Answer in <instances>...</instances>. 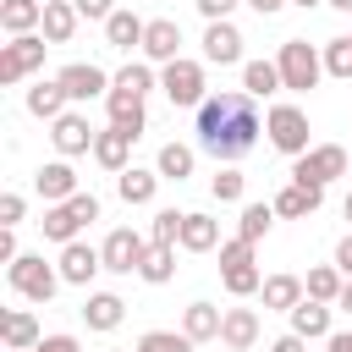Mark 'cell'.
<instances>
[{"label":"cell","instance_id":"1","mask_svg":"<svg viewBox=\"0 0 352 352\" xmlns=\"http://www.w3.org/2000/svg\"><path fill=\"white\" fill-rule=\"evenodd\" d=\"M264 121H258V99L248 88H214L198 104V148L220 165H236L253 143H258Z\"/></svg>","mask_w":352,"mask_h":352},{"label":"cell","instance_id":"2","mask_svg":"<svg viewBox=\"0 0 352 352\" xmlns=\"http://www.w3.org/2000/svg\"><path fill=\"white\" fill-rule=\"evenodd\" d=\"M6 280H11V292L16 297H28V302H50L66 280H60V264H44V253H16L11 264H6Z\"/></svg>","mask_w":352,"mask_h":352},{"label":"cell","instance_id":"3","mask_svg":"<svg viewBox=\"0 0 352 352\" xmlns=\"http://www.w3.org/2000/svg\"><path fill=\"white\" fill-rule=\"evenodd\" d=\"M275 66H280V82H286L292 94H308V88H319V77H324V50H314L308 38H280Z\"/></svg>","mask_w":352,"mask_h":352},{"label":"cell","instance_id":"4","mask_svg":"<svg viewBox=\"0 0 352 352\" xmlns=\"http://www.w3.org/2000/svg\"><path fill=\"white\" fill-rule=\"evenodd\" d=\"M160 88H165V99H170L176 110H198V104L209 99L204 66H198V60H187V55H176L170 66H160Z\"/></svg>","mask_w":352,"mask_h":352},{"label":"cell","instance_id":"5","mask_svg":"<svg viewBox=\"0 0 352 352\" xmlns=\"http://www.w3.org/2000/svg\"><path fill=\"white\" fill-rule=\"evenodd\" d=\"M264 132H270V143H275L286 160H297V154L314 148V143H308V110H302V104H270Z\"/></svg>","mask_w":352,"mask_h":352},{"label":"cell","instance_id":"6","mask_svg":"<svg viewBox=\"0 0 352 352\" xmlns=\"http://www.w3.org/2000/svg\"><path fill=\"white\" fill-rule=\"evenodd\" d=\"M336 176H346V148L341 143H314L308 154L292 160V182L297 187H330Z\"/></svg>","mask_w":352,"mask_h":352},{"label":"cell","instance_id":"7","mask_svg":"<svg viewBox=\"0 0 352 352\" xmlns=\"http://www.w3.org/2000/svg\"><path fill=\"white\" fill-rule=\"evenodd\" d=\"M44 50H50L44 33H16L11 44H0V82L11 88V82H22V77H33V72L44 66Z\"/></svg>","mask_w":352,"mask_h":352},{"label":"cell","instance_id":"8","mask_svg":"<svg viewBox=\"0 0 352 352\" xmlns=\"http://www.w3.org/2000/svg\"><path fill=\"white\" fill-rule=\"evenodd\" d=\"M55 77H60V88H66V99H72V104L104 99V94L116 88V77H104V66H94V60H72V66H60Z\"/></svg>","mask_w":352,"mask_h":352},{"label":"cell","instance_id":"9","mask_svg":"<svg viewBox=\"0 0 352 352\" xmlns=\"http://www.w3.org/2000/svg\"><path fill=\"white\" fill-rule=\"evenodd\" d=\"M99 253H104V270H110V275H138V264H143V253H148V236L132 231V226H116Z\"/></svg>","mask_w":352,"mask_h":352},{"label":"cell","instance_id":"10","mask_svg":"<svg viewBox=\"0 0 352 352\" xmlns=\"http://www.w3.org/2000/svg\"><path fill=\"white\" fill-rule=\"evenodd\" d=\"M94 126H88V116L82 110H66V116H55L50 121V143H55V154L60 160H77V154H94Z\"/></svg>","mask_w":352,"mask_h":352},{"label":"cell","instance_id":"11","mask_svg":"<svg viewBox=\"0 0 352 352\" xmlns=\"http://www.w3.org/2000/svg\"><path fill=\"white\" fill-rule=\"evenodd\" d=\"M176 55H182V22H170V16H148V28H143V60L170 66Z\"/></svg>","mask_w":352,"mask_h":352},{"label":"cell","instance_id":"12","mask_svg":"<svg viewBox=\"0 0 352 352\" xmlns=\"http://www.w3.org/2000/svg\"><path fill=\"white\" fill-rule=\"evenodd\" d=\"M204 60L209 66H236L242 60V33H236L231 16L226 22H204Z\"/></svg>","mask_w":352,"mask_h":352},{"label":"cell","instance_id":"13","mask_svg":"<svg viewBox=\"0 0 352 352\" xmlns=\"http://www.w3.org/2000/svg\"><path fill=\"white\" fill-rule=\"evenodd\" d=\"M33 192H38L44 204H66L72 192H82L72 160H50V165H38V170H33Z\"/></svg>","mask_w":352,"mask_h":352},{"label":"cell","instance_id":"14","mask_svg":"<svg viewBox=\"0 0 352 352\" xmlns=\"http://www.w3.org/2000/svg\"><path fill=\"white\" fill-rule=\"evenodd\" d=\"M99 270H104V253H99V248H88L82 236L60 248V280H66V286H88Z\"/></svg>","mask_w":352,"mask_h":352},{"label":"cell","instance_id":"15","mask_svg":"<svg viewBox=\"0 0 352 352\" xmlns=\"http://www.w3.org/2000/svg\"><path fill=\"white\" fill-rule=\"evenodd\" d=\"M104 110H110V126H121V132H132V138H143V132H148V110H143V99H138V94L110 88V94H104Z\"/></svg>","mask_w":352,"mask_h":352},{"label":"cell","instance_id":"16","mask_svg":"<svg viewBox=\"0 0 352 352\" xmlns=\"http://www.w3.org/2000/svg\"><path fill=\"white\" fill-rule=\"evenodd\" d=\"M132 143H138L132 132H121V126H104V132L94 138V160H99L110 176H121V170L132 165Z\"/></svg>","mask_w":352,"mask_h":352},{"label":"cell","instance_id":"17","mask_svg":"<svg viewBox=\"0 0 352 352\" xmlns=\"http://www.w3.org/2000/svg\"><path fill=\"white\" fill-rule=\"evenodd\" d=\"M302 297H308L302 275H264V286H258V302H264L270 314H292Z\"/></svg>","mask_w":352,"mask_h":352},{"label":"cell","instance_id":"18","mask_svg":"<svg viewBox=\"0 0 352 352\" xmlns=\"http://www.w3.org/2000/svg\"><path fill=\"white\" fill-rule=\"evenodd\" d=\"M220 346H231V352L258 346V308H226V319H220Z\"/></svg>","mask_w":352,"mask_h":352},{"label":"cell","instance_id":"19","mask_svg":"<svg viewBox=\"0 0 352 352\" xmlns=\"http://www.w3.org/2000/svg\"><path fill=\"white\" fill-rule=\"evenodd\" d=\"M160 170H143V165H126L121 176H116V192H121V204H132V209H143V204H154V192H160Z\"/></svg>","mask_w":352,"mask_h":352},{"label":"cell","instance_id":"20","mask_svg":"<svg viewBox=\"0 0 352 352\" xmlns=\"http://www.w3.org/2000/svg\"><path fill=\"white\" fill-rule=\"evenodd\" d=\"M182 253H209V248H220V220L214 214H204V209H187V220H182V242H176Z\"/></svg>","mask_w":352,"mask_h":352},{"label":"cell","instance_id":"21","mask_svg":"<svg viewBox=\"0 0 352 352\" xmlns=\"http://www.w3.org/2000/svg\"><path fill=\"white\" fill-rule=\"evenodd\" d=\"M121 319H126V302H121L116 292H88V302H82V324H88V330L110 336Z\"/></svg>","mask_w":352,"mask_h":352},{"label":"cell","instance_id":"22","mask_svg":"<svg viewBox=\"0 0 352 352\" xmlns=\"http://www.w3.org/2000/svg\"><path fill=\"white\" fill-rule=\"evenodd\" d=\"M330 308H336V302L302 297V302H297V308H292L286 319H292V330H297L302 341H324V336H330Z\"/></svg>","mask_w":352,"mask_h":352},{"label":"cell","instance_id":"23","mask_svg":"<svg viewBox=\"0 0 352 352\" xmlns=\"http://www.w3.org/2000/svg\"><path fill=\"white\" fill-rule=\"evenodd\" d=\"M77 22H82V11H77L72 0H44V22H38V33H44L50 44H72Z\"/></svg>","mask_w":352,"mask_h":352},{"label":"cell","instance_id":"24","mask_svg":"<svg viewBox=\"0 0 352 352\" xmlns=\"http://www.w3.org/2000/svg\"><path fill=\"white\" fill-rule=\"evenodd\" d=\"M143 28H148V22H143L138 11H110V16H104V44L121 50V55H126V50H143Z\"/></svg>","mask_w":352,"mask_h":352},{"label":"cell","instance_id":"25","mask_svg":"<svg viewBox=\"0 0 352 352\" xmlns=\"http://www.w3.org/2000/svg\"><path fill=\"white\" fill-rule=\"evenodd\" d=\"M66 88H60V77H38L33 88H28V116H38V121H55V116H66Z\"/></svg>","mask_w":352,"mask_h":352},{"label":"cell","instance_id":"26","mask_svg":"<svg viewBox=\"0 0 352 352\" xmlns=\"http://www.w3.org/2000/svg\"><path fill=\"white\" fill-rule=\"evenodd\" d=\"M270 204H275V214H286V220H308V214L324 204V187H297V182H286Z\"/></svg>","mask_w":352,"mask_h":352},{"label":"cell","instance_id":"27","mask_svg":"<svg viewBox=\"0 0 352 352\" xmlns=\"http://www.w3.org/2000/svg\"><path fill=\"white\" fill-rule=\"evenodd\" d=\"M0 336H6V346H11V352H33V346L44 341L38 314H28V308H11V314L0 319Z\"/></svg>","mask_w":352,"mask_h":352},{"label":"cell","instance_id":"28","mask_svg":"<svg viewBox=\"0 0 352 352\" xmlns=\"http://www.w3.org/2000/svg\"><path fill=\"white\" fill-rule=\"evenodd\" d=\"M38 226H44V236H50V242H60V248H66V242H77V236H82V226H88V220H82L72 204H50Z\"/></svg>","mask_w":352,"mask_h":352},{"label":"cell","instance_id":"29","mask_svg":"<svg viewBox=\"0 0 352 352\" xmlns=\"http://www.w3.org/2000/svg\"><path fill=\"white\" fill-rule=\"evenodd\" d=\"M220 319H226V308H214V302H187L182 308V330L192 341H220Z\"/></svg>","mask_w":352,"mask_h":352},{"label":"cell","instance_id":"30","mask_svg":"<svg viewBox=\"0 0 352 352\" xmlns=\"http://www.w3.org/2000/svg\"><path fill=\"white\" fill-rule=\"evenodd\" d=\"M44 22V0H0V28L16 38V33H38Z\"/></svg>","mask_w":352,"mask_h":352},{"label":"cell","instance_id":"31","mask_svg":"<svg viewBox=\"0 0 352 352\" xmlns=\"http://www.w3.org/2000/svg\"><path fill=\"white\" fill-rule=\"evenodd\" d=\"M138 275H143L148 286H165V280H176V242H148V253H143Z\"/></svg>","mask_w":352,"mask_h":352},{"label":"cell","instance_id":"32","mask_svg":"<svg viewBox=\"0 0 352 352\" xmlns=\"http://www.w3.org/2000/svg\"><path fill=\"white\" fill-rule=\"evenodd\" d=\"M242 88H248L253 99H270V94H280L286 82H280V66H275V60H242Z\"/></svg>","mask_w":352,"mask_h":352},{"label":"cell","instance_id":"33","mask_svg":"<svg viewBox=\"0 0 352 352\" xmlns=\"http://www.w3.org/2000/svg\"><path fill=\"white\" fill-rule=\"evenodd\" d=\"M192 160H198V154H192L187 143H160V154H154V170H160L165 182H187V176H192Z\"/></svg>","mask_w":352,"mask_h":352},{"label":"cell","instance_id":"34","mask_svg":"<svg viewBox=\"0 0 352 352\" xmlns=\"http://www.w3.org/2000/svg\"><path fill=\"white\" fill-rule=\"evenodd\" d=\"M302 286H308V297L336 302V297H341V286H346V275H341V270H336V258H330V264H314V270L302 275Z\"/></svg>","mask_w":352,"mask_h":352},{"label":"cell","instance_id":"35","mask_svg":"<svg viewBox=\"0 0 352 352\" xmlns=\"http://www.w3.org/2000/svg\"><path fill=\"white\" fill-rule=\"evenodd\" d=\"M270 226H275V204H242V214H236V236L264 242V236H270Z\"/></svg>","mask_w":352,"mask_h":352},{"label":"cell","instance_id":"36","mask_svg":"<svg viewBox=\"0 0 352 352\" xmlns=\"http://www.w3.org/2000/svg\"><path fill=\"white\" fill-rule=\"evenodd\" d=\"M154 82H160V77H154V60H126V66L116 72V88H121V94H138V99H148Z\"/></svg>","mask_w":352,"mask_h":352},{"label":"cell","instance_id":"37","mask_svg":"<svg viewBox=\"0 0 352 352\" xmlns=\"http://www.w3.org/2000/svg\"><path fill=\"white\" fill-rule=\"evenodd\" d=\"M192 346H198V341H192L187 330H143L132 352H192Z\"/></svg>","mask_w":352,"mask_h":352},{"label":"cell","instance_id":"38","mask_svg":"<svg viewBox=\"0 0 352 352\" xmlns=\"http://www.w3.org/2000/svg\"><path fill=\"white\" fill-rule=\"evenodd\" d=\"M220 280H226V292H231V297H258L264 270H258V264H231V270H220Z\"/></svg>","mask_w":352,"mask_h":352},{"label":"cell","instance_id":"39","mask_svg":"<svg viewBox=\"0 0 352 352\" xmlns=\"http://www.w3.org/2000/svg\"><path fill=\"white\" fill-rule=\"evenodd\" d=\"M209 192H214L220 204H242V192H248V176H242L236 165H220V170L209 176Z\"/></svg>","mask_w":352,"mask_h":352},{"label":"cell","instance_id":"40","mask_svg":"<svg viewBox=\"0 0 352 352\" xmlns=\"http://www.w3.org/2000/svg\"><path fill=\"white\" fill-rule=\"evenodd\" d=\"M182 220H187V209H154V220H148V242H182Z\"/></svg>","mask_w":352,"mask_h":352},{"label":"cell","instance_id":"41","mask_svg":"<svg viewBox=\"0 0 352 352\" xmlns=\"http://www.w3.org/2000/svg\"><path fill=\"white\" fill-rule=\"evenodd\" d=\"M324 72L341 77V82H352V38H346V33L324 44Z\"/></svg>","mask_w":352,"mask_h":352},{"label":"cell","instance_id":"42","mask_svg":"<svg viewBox=\"0 0 352 352\" xmlns=\"http://www.w3.org/2000/svg\"><path fill=\"white\" fill-rule=\"evenodd\" d=\"M253 248H258V242H248V236L220 242V270H231V264H258V258H253Z\"/></svg>","mask_w":352,"mask_h":352},{"label":"cell","instance_id":"43","mask_svg":"<svg viewBox=\"0 0 352 352\" xmlns=\"http://www.w3.org/2000/svg\"><path fill=\"white\" fill-rule=\"evenodd\" d=\"M22 214H28V198L22 192H0V226H22Z\"/></svg>","mask_w":352,"mask_h":352},{"label":"cell","instance_id":"44","mask_svg":"<svg viewBox=\"0 0 352 352\" xmlns=\"http://www.w3.org/2000/svg\"><path fill=\"white\" fill-rule=\"evenodd\" d=\"M192 6H198L204 22H226V16H231L236 6H248V0H192Z\"/></svg>","mask_w":352,"mask_h":352},{"label":"cell","instance_id":"45","mask_svg":"<svg viewBox=\"0 0 352 352\" xmlns=\"http://www.w3.org/2000/svg\"><path fill=\"white\" fill-rule=\"evenodd\" d=\"M33 352H82V341H77V336H66V330H55V336H44Z\"/></svg>","mask_w":352,"mask_h":352},{"label":"cell","instance_id":"46","mask_svg":"<svg viewBox=\"0 0 352 352\" xmlns=\"http://www.w3.org/2000/svg\"><path fill=\"white\" fill-rule=\"evenodd\" d=\"M72 6H77V11L88 16V22H104V16L116 11V0H72Z\"/></svg>","mask_w":352,"mask_h":352},{"label":"cell","instance_id":"47","mask_svg":"<svg viewBox=\"0 0 352 352\" xmlns=\"http://www.w3.org/2000/svg\"><path fill=\"white\" fill-rule=\"evenodd\" d=\"M22 248H16V226H0V264H11Z\"/></svg>","mask_w":352,"mask_h":352},{"label":"cell","instance_id":"48","mask_svg":"<svg viewBox=\"0 0 352 352\" xmlns=\"http://www.w3.org/2000/svg\"><path fill=\"white\" fill-rule=\"evenodd\" d=\"M270 352H308V341H302L297 330H286V336H275V341H270Z\"/></svg>","mask_w":352,"mask_h":352},{"label":"cell","instance_id":"49","mask_svg":"<svg viewBox=\"0 0 352 352\" xmlns=\"http://www.w3.org/2000/svg\"><path fill=\"white\" fill-rule=\"evenodd\" d=\"M336 270H341V275H352V231L336 242Z\"/></svg>","mask_w":352,"mask_h":352},{"label":"cell","instance_id":"50","mask_svg":"<svg viewBox=\"0 0 352 352\" xmlns=\"http://www.w3.org/2000/svg\"><path fill=\"white\" fill-rule=\"evenodd\" d=\"M324 352H352V330H330L324 336Z\"/></svg>","mask_w":352,"mask_h":352},{"label":"cell","instance_id":"51","mask_svg":"<svg viewBox=\"0 0 352 352\" xmlns=\"http://www.w3.org/2000/svg\"><path fill=\"white\" fill-rule=\"evenodd\" d=\"M248 6H253L258 16H275V11H280V6H292V0H248Z\"/></svg>","mask_w":352,"mask_h":352},{"label":"cell","instance_id":"52","mask_svg":"<svg viewBox=\"0 0 352 352\" xmlns=\"http://www.w3.org/2000/svg\"><path fill=\"white\" fill-rule=\"evenodd\" d=\"M336 308H341V314H352V275H346V286H341V297H336Z\"/></svg>","mask_w":352,"mask_h":352},{"label":"cell","instance_id":"53","mask_svg":"<svg viewBox=\"0 0 352 352\" xmlns=\"http://www.w3.org/2000/svg\"><path fill=\"white\" fill-rule=\"evenodd\" d=\"M324 6H336V11H346V16H352V0H324Z\"/></svg>","mask_w":352,"mask_h":352},{"label":"cell","instance_id":"54","mask_svg":"<svg viewBox=\"0 0 352 352\" xmlns=\"http://www.w3.org/2000/svg\"><path fill=\"white\" fill-rule=\"evenodd\" d=\"M292 6H302V11H314V6H324V0H292Z\"/></svg>","mask_w":352,"mask_h":352},{"label":"cell","instance_id":"55","mask_svg":"<svg viewBox=\"0 0 352 352\" xmlns=\"http://www.w3.org/2000/svg\"><path fill=\"white\" fill-rule=\"evenodd\" d=\"M341 214H346V220H352V192H346V204H341Z\"/></svg>","mask_w":352,"mask_h":352},{"label":"cell","instance_id":"56","mask_svg":"<svg viewBox=\"0 0 352 352\" xmlns=\"http://www.w3.org/2000/svg\"><path fill=\"white\" fill-rule=\"evenodd\" d=\"M110 352H121V346H110Z\"/></svg>","mask_w":352,"mask_h":352},{"label":"cell","instance_id":"57","mask_svg":"<svg viewBox=\"0 0 352 352\" xmlns=\"http://www.w3.org/2000/svg\"><path fill=\"white\" fill-rule=\"evenodd\" d=\"M346 38H352V33H346Z\"/></svg>","mask_w":352,"mask_h":352}]
</instances>
